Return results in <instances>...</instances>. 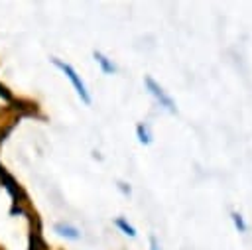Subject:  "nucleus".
I'll return each instance as SVG.
<instances>
[{
  "instance_id": "1",
  "label": "nucleus",
  "mask_w": 252,
  "mask_h": 250,
  "mask_svg": "<svg viewBox=\"0 0 252 250\" xmlns=\"http://www.w3.org/2000/svg\"><path fill=\"white\" fill-rule=\"evenodd\" d=\"M51 63L57 67V69H61L65 75H67V79L73 83V87H75V91H77V94L81 96V100L85 102V104H91V94H89V91H87V87H85V83L81 81V77H79V73L73 69V65H69V63H65V61H61V59H57V57H53L51 59Z\"/></svg>"
},
{
  "instance_id": "2",
  "label": "nucleus",
  "mask_w": 252,
  "mask_h": 250,
  "mask_svg": "<svg viewBox=\"0 0 252 250\" xmlns=\"http://www.w3.org/2000/svg\"><path fill=\"white\" fill-rule=\"evenodd\" d=\"M144 83H146L148 91H150V93L159 100V104H161V106H165L169 112H177V106H175L173 98H171V96H169V94H167V93H165V91H163V89L154 81V77H152V75H146V77H144Z\"/></svg>"
},
{
  "instance_id": "9",
  "label": "nucleus",
  "mask_w": 252,
  "mask_h": 250,
  "mask_svg": "<svg viewBox=\"0 0 252 250\" xmlns=\"http://www.w3.org/2000/svg\"><path fill=\"white\" fill-rule=\"evenodd\" d=\"M120 185V189L124 191V193H130V187H126V183H118Z\"/></svg>"
},
{
  "instance_id": "3",
  "label": "nucleus",
  "mask_w": 252,
  "mask_h": 250,
  "mask_svg": "<svg viewBox=\"0 0 252 250\" xmlns=\"http://www.w3.org/2000/svg\"><path fill=\"white\" fill-rule=\"evenodd\" d=\"M94 55V61L100 65V69H102V73H106V75H112V73H116L118 71V67L104 55V53H100V51H94L93 53Z\"/></svg>"
},
{
  "instance_id": "4",
  "label": "nucleus",
  "mask_w": 252,
  "mask_h": 250,
  "mask_svg": "<svg viewBox=\"0 0 252 250\" xmlns=\"http://www.w3.org/2000/svg\"><path fill=\"white\" fill-rule=\"evenodd\" d=\"M53 230L57 232V234H61V236H65V238H71V240H77L81 234H79V230L75 228V226H71V224H65V222H57L55 226H53Z\"/></svg>"
},
{
  "instance_id": "5",
  "label": "nucleus",
  "mask_w": 252,
  "mask_h": 250,
  "mask_svg": "<svg viewBox=\"0 0 252 250\" xmlns=\"http://www.w3.org/2000/svg\"><path fill=\"white\" fill-rule=\"evenodd\" d=\"M136 134H138V140L142 142V144H150L152 142V134H150V128H148V124H138L136 126Z\"/></svg>"
},
{
  "instance_id": "7",
  "label": "nucleus",
  "mask_w": 252,
  "mask_h": 250,
  "mask_svg": "<svg viewBox=\"0 0 252 250\" xmlns=\"http://www.w3.org/2000/svg\"><path fill=\"white\" fill-rule=\"evenodd\" d=\"M230 217H232V222H234V226L238 228V232H246V222H244V219H242V215L234 211V213H232Z\"/></svg>"
},
{
  "instance_id": "8",
  "label": "nucleus",
  "mask_w": 252,
  "mask_h": 250,
  "mask_svg": "<svg viewBox=\"0 0 252 250\" xmlns=\"http://www.w3.org/2000/svg\"><path fill=\"white\" fill-rule=\"evenodd\" d=\"M150 250H161V248H159V242H158V238H156L154 234L150 236Z\"/></svg>"
},
{
  "instance_id": "6",
  "label": "nucleus",
  "mask_w": 252,
  "mask_h": 250,
  "mask_svg": "<svg viewBox=\"0 0 252 250\" xmlns=\"http://www.w3.org/2000/svg\"><path fill=\"white\" fill-rule=\"evenodd\" d=\"M114 224H116L124 234H128V236H136L134 226H132L130 222H126V219H124V217H116V219H114Z\"/></svg>"
}]
</instances>
